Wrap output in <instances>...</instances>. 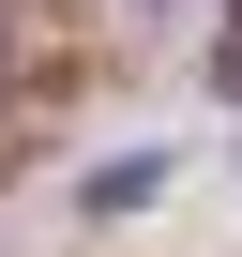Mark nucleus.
I'll list each match as a JSON object with an SVG mask.
<instances>
[{"mask_svg": "<svg viewBox=\"0 0 242 257\" xmlns=\"http://www.w3.org/2000/svg\"><path fill=\"white\" fill-rule=\"evenodd\" d=\"M212 91H242V31H227V46H212Z\"/></svg>", "mask_w": 242, "mask_h": 257, "instance_id": "1", "label": "nucleus"}]
</instances>
